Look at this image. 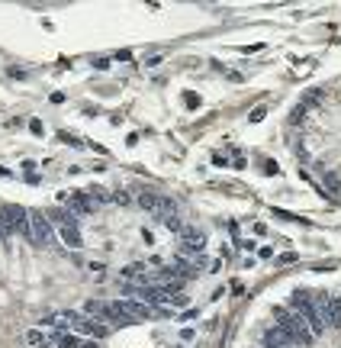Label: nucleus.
Wrapping results in <instances>:
<instances>
[{
    "label": "nucleus",
    "instance_id": "f257e3e1",
    "mask_svg": "<svg viewBox=\"0 0 341 348\" xmlns=\"http://www.w3.org/2000/svg\"><path fill=\"white\" fill-rule=\"evenodd\" d=\"M274 316H277V329L290 338V342H300V345H312V332L309 326L303 323L300 313H286L283 307H274Z\"/></svg>",
    "mask_w": 341,
    "mask_h": 348
},
{
    "label": "nucleus",
    "instance_id": "f03ea898",
    "mask_svg": "<svg viewBox=\"0 0 341 348\" xmlns=\"http://www.w3.org/2000/svg\"><path fill=\"white\" fill-rule=\"evenodd\" d=\"M290 303L296 307V313H300V316H303V323L309 326V332H312V338L325 332V323H322V316H319V307H316V303L309 300V293H306V290H293V297H290Z\"/></svg>",
    "mask_w": 341,
    "mask_h": 348
},
{
    "label": "nucleus",
    "instance_id": "7ed1b4c3",
    "mask_svg": "<svg viewBox=\"0 0 341 348\" xmlns=\"http://www.w3.org/2000/svg\"><path fill=\"white\" fill-rule=\"evenodd\" d=\"M7 216V223H10V229L13 232H20L23 239H32V226H29V210H23V206H16V203H7V206H0Z\"/></svg>",
    "mask_w": 341,
    "mask_h": 348
},
{
    "label": "nucleus",
    "instance_id": "20e7f679",
    "mask_svg": "<svg viewBox=\"0 0 341 348\" xmlns=\"http://www.w3.org/2000/svg\"><path fill=\"white\" fill-rule=\"evenodd\" d=\"M29 226H32V242H36V245H48V242L55 239V232H52V220L42 210L29 213Z\"/></svg>",
    "mask_w": 341,
    "mask_h": 348
},
{
    "label": "nucleus",
    "instance_id": "39448f33",
    "mask_svg": "<svg viewBox=\"0 0 341 348\" xmlns=\"http://www.w3.org/2000/svg\"><path fill=\"white\" fill-rule=\"evenodd\" d=\"M319 316H322V323H328V326H341V303L331 300V297H325V300H322Z\"/></svg>",
    "mask_w": 341,
    "mask_h": 348
},
{
    "label": "nucleus",
    "instance_id": "423d86ee",
    "mask_svg": "<svg viewBox=\"0 0 341 348\" xmlns=\"http://www.w3.org/2000/svg\"><path fill=\"white\" fill-rule=\"evenodd\" d=\"M68 210L74 216H87V213H93V200L87 194H71L68 197Z\"/></svg>",
    "mask_w": 341,
    "mask_h": 348
},
{
    "label": "nucleus",
    "instance_id": "0eeeda50",
    "mask_svg": "<svg viewBox=\"0 0 341 348\" xmlns=\"http://www.w3.org/2000/svg\"><path fill=\"white\" fill-rule=\"evenodd\" d=\"M261 348H290V338L274 326V329H267V332L261 335Z\"/></svg>",
    "mask_w": 341,
    "mask_h": 348
},
{
    "label": "nucleus",
    "instance_id": "6e6552de",
    "mask_svg": "<svg viewBox=\"0 0 341 348\" xmlns=\"http://www.w3.org/2000/svg\"><path fill=\"white\" fill-rule=\"evenodd\" d=\"M119 307L126 310V313H129L132 319H142V316L148 319V316H152V307H148V303H142V300H122Z\"/></svg>",
    "mask_w": 341,
    "mask_h": 348
},
{
    "label": "nucleus",
    "instance_id": "1a4fd4ad",
    "mask_svg": "<svg viewBox=\"0 0 341 348\" xmlns=\"http://www.w3.org/2000/svg\"><path fill=\"white\" fill-rule=\"evenodd\" d=\"M45 216H48L52 223H58L61 229H65V226H68V229H74V226H77V216H74L71 210H48Z\"/></svg>",
    "mask_w": 341,
    "mask_h": 348
},
{
    "label": "nucleus",
    "instance_id": "9d476101",
    "mask_svg": "<svg viewBox=\"0 0 341 348\" xmlns=\"http://www.w3.org/2000/svg\"><path fill=\"white\" fill-rule=\"evenodd\" d=\"M180 236H183V245H187L190 251H200L206 245V239H203V232L200 229H180Z\"/></svg>",
    "mask_w": 341,
    "mask_h": 348
},
{
    "label": "nucleus",
    "instance_id": "9b49d317",
    "mask_svg": "<svg viewBox=\"0 0 341 348\" xmlns=\"http://www.w3.org/2000/svg\"><path fill=\"white\" fill-rule=\"evenodd\" d=\"M135 200H138V206H142L145 213H158V210H161V197H158V194H148V190H142Z\"/></svg>",
    "mask_w": 341,
    "mask_h": 348
},
{
    "label": "nucleus",
    "instance_id": "f8f14e48",
    "mask_svg": "<svg viewBox=\"0 0 341 348\" xmlns=\"http://www.w3.org/2000/svg\"><path fill=\"white\" fill-rule=\"evenodd\" d=\"M122 277H129V281H148V277H152V274H148V265H129V268H122Z\"/></svg>",
    "mask_w": 341,
    "mask_h": 348
},
{
    "label": "nucleus",
    "instance_id": "ddd939ff",
    "mask_svg": "<svg viewBox=\"0 0 341 348\" xmlns=\"http://www.w3.org/2000/svg\"><path fill=\"white\" fill-rule=\"evenodd\" d=\"M52 342H55V345H61V348H81V338H77L74 332H65V329H58Z\"/></svg>",
    "mask_w": 341,
    "mask_h": 348
},
{
    "label": "nucleus",
    "instance_id": "4468645a",
    "mask_svg": "<svg viewBox=\"0 0 341 348\" xmlns=\"http://www.w3.org/2000/svg\"><path fill=\"white\" fill-rule=\"evenodd\" d=\"M58 236H61V242H65L68 248H81V245H84V239H81V232H77V226H74V229H68V226H65Z\"/></svg>",
    "mask_w": 341,
    "mask_h": 348
},
{
    "label": "nucleus",
    "instance_id": "2eb2a0df",
    "mask_svg": "<svg viewBox=\"0 0 341 348\" xmlns=\"http://www.w3.org/2000/svg\"><path fill=\"white\" fill-rule=\"evenodd\" d=\"M26 342H29L32 348H52V342L39 332V329H29V332H26Z\"/></svg>",
    "mask_w": 341,
    "mask_h": 348
},
{
    "label": "nucleus",
    "instance_id": "dca6fc26",
    "mask_svg": "<svg viewBox=\"0 0 341 348\" xmlns=\"http://www.w3.org/2000/svg\"><path fill=\"white\" fill-rule=\"evenodd\" d=\"M13 236V229H10V223H7V216H4V210H0V242H7Z\"/></svg>",
    "mask_w": 341,
    "mask_h": 348
},
{
    "label": "nucleus",
    "instance_id": "f3484780",
    "mask_svg": "<svg viewBox=\"0 0 341 348\" xmlns=\"http://www.w3.org/2000/svg\"><path fill=\"white\" fill-rule=\"evenodd\" d=\"M325 184H328V194H338V190H341L338 174H335V171H325Z\"/></svg>",
    "mask_w": 341,
    "mask_h": 348
},
{
    "label": "nucleus",
    "instance_id": "a211bd4d",
    "mask_svg": "<svg viewBox=\"0 0 341 348\" xmlns=\"http://www.w3.org/2000/svg\"><path fill=\"white\" fill-rule=\"evenodd\" d=\"M183 103H187L190 110H200V97H197L193 91H183Z\"/></svg>",
    "mask_w": 341,
    "mask_h": 348
},
{
    "label": "nucleus",
    "instance_id": "6ab92c4d",
    "mask_svg": "<svg viewBox=\"0 0 341 348\" xmlns=\"http://www.w3.org/2000/svg\"><path fill=\"white\" fill-rule=\"evenodd\" d=\"M161 223H164V226H168V229H171V232H180V229H183V226H180V220H177V216H164V220H161Z\"/></svg>",
    "mask_w": 341,
    "mask_h": 348
},
{
    "label": "nucleus",
    "instance_id": "aec40b11",
    "mask_svg": "<svg viewBox=\"0 0 341 348\" xmlns=\"http://www.w3.org/2000/svg\"><path fill=\"white\" fill-rule=\"evenodd\" d=\"M264 116H267V107H258L255 113H251V123H261Z\"/></svg>",
    "mask_w": 341,
    "mask_h": 348
},
{
    "label": "nucleus",
    "instance_id": "412c9836",
    "mask_svg": "<svg viewBox=\"0 0 341 348\" xmlns=\"http://www.w3.org/2000/svg\"><path fill=\"white\" fill-rule=\"evenodd\" d=\"M29 129H32L36 136H42V133H45V126H42V119H29Z\"/></svg>",
    "mask_w": 341,
    "mask_h": 348
},
{
    "label": "nucleus",
    "instance_id": "4be33fe9",
    "mask_svg": "<svg viewBox=\"0 0 341 348\" xmlns=\"http://www.w3.org/2000/svg\"><path fill=\"white\" fill-rule=\"evenodd\" d=\"M113 203H129V194H122V190H116V194H113Z\"/></svg>",
    "mask_w": 341,
    "mask_h": 348
},
{
    "label": "nucleus",
    "instance_id": "5701e85b",
    "mask_svg": "<svg viewBox=\"0 0 341 348\" xmlns=\"http://www.w3.org/2000/svg\"><path fill=\"white\" fill-rule=\"evenodd\" d=\"M277 261H280V265H290V261H296V255H293V251H286V255H280Z\"/></svg>",
    "mask_w": 341,
    "mask_h": 348
},
{
    "label": "nucleus",
    "instance_id": "b1692460",
    "mask_svg": "<svg viewBox=\"0 0 341 348\" xmlns=\"http://www.w3.org/2000/svg\"><path fill=\"white\" fill-rule=\"evenodd\" d=\"M81 348H100V345H97V342H87V345H81Z\"/></svg>",
    "mask_w": 341,
    "mask_h": 348
}]
</instances>
